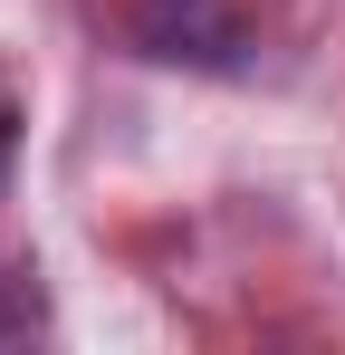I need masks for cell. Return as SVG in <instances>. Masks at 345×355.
<instances>
[{"label":"cell","mask_w":345,"mask_h":355,"mask_svg":"<svg viewBox=\"0 0 345 355\" xmlns=\"http://www.w3.org/2000/svg\"><path fill=\"white\" fill-rule=\"evenodd\" d=\"M134 49L163 67H240L249 29L230 0H134Z\"/></svg>","instance_id":"6da1fadb"},{"label":"cell","mask_w":345,"mask_h":355,"mask_svg":"<svg viewBox=\"0 0 345 355\" xmlns=\"http://www.w3.org/2000/svg\"><path fill=\"white\" fill-rule=\"evenodd\" d=\"M0 182H10V106H0Z\"/></svg>","instance_id":"7a4b0ae2"}]
</instances>
